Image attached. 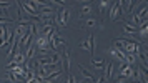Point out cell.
<instances>
[{
  "instance_id": "cell-1",
  "label": "cell",
  "mask_w": 148,
  "mask_h": 83,
  "mask_svg": "<svg viewBox=\"0 0 148 83\" xmlns=\"http://www.w3.org/2000/svg\"><path fill=\"white\" fill-rule=\"evenodd\" d=\"M70 14H72V10H70V8H67V7L60 8V12L57 14L58 17L55 18V22H57L58 25H62V27H63V25H67L68 20H70Z\"/></svg>"
},
{
  "instance_id": "cell-2",
  "label": "cell",
  "mask_w": 148,
  "mask_h": 83,
  "mask_svg": "<svg viewBox=\"0 0 148 83\" xmlns=\"http://www.w3.org/2000/svg\"><path fill=\"white\" fill-rule=\"evenodd\" d=\"M132 73H133V67L132 65H128V63L125 62H120V71H118V78H130L132 76Z\"/></svg>"
},
{
  "instance_id": "cell-3",
  "label": "cell",
  "mask_w": 148,
  "mask_h": 83,
  "mask_svg": "<svg viewBox=\"0 0 148 83\" xmlns=\"http://www.w3.org/2000/svg\"><path fill=\"white\" fill-rule=\"evenodd\" d=\"M80 48L88 50V52L92 53V56H93V52H95V38H93V35H90L87 40L80 42Z\"/></svg>"
},
{
  "instance_id": "cell-4",
  "label": "cell",
  "mask_w": 148,
  "mask_h": 83,
  "mask_svg": "<svg viewBox=\"0 0 148 83\" xmlns=\"http://www.w3.org/2000/svg\"><path fill=\"white\" fill-rule=\"evenodd\" d=\"M121 7H123V2H115L112 5V10H110V20H116L121 15Z\"/></svg>"
},
{
  "instance_id": "cell-5",
  "label": "cell",
  "mask_w": 148,
  "mask_h": 83,
  "mask_svg": "<svg viewBox=\"0 0 148 83\" xmlns=\"http://www.w3.org/2000/svg\"><path fill=\"white\" fill-rule=\"evenodd\" d=\"M35 43H37V50H38V52H47V48H48V38L47 37L38 35L37 40H35Z\"/></svg>"
},
{
  "instance_id": "cell-6",
  "label": "cell",
  "mask_w": 148,
  "mask_h": 83,
  "mask_svg": "<svg viewBox=\"0 0 148 83\" xmlns=\"http://www.w3.org/2000/svg\"><path fill=\"white\" fill-rule=\"evenodd\" d=\"M83 25H85L87 28H101V27H103L101 20H97V18H93V17L83 18Z\"/></svg>"
},
{
  "instance_id": "cell-7",
  "label": "cell",
  "mask_w": 148,
  "mask_h": 83,
  "mask_svg": "<svg viewBox=\"0 0 148 83\" xmlns=\"http://www.w3.org/2000/svg\"><path fill=\"white\" fill-rule=\"evenodd\" d=\"M92 12H93V7H92V3H83L80 8V18L83 20V18H88L90 15H92Z\"/></svg>"
},
{
  "instance_id": "cell-8",
  "label": "cell",
  "mask_w": 148,
  "mask_h": 83,
  "mask_svg": "<svg viewBox=\"0 0 148 83\" xmlns=\"http://www.w3.org/2000/svg\"><path fill=\"white\" fill-rule=\"evenodd\" d=\"M8 63H10V62H8ZM12 63H14V65H23V63H25V55H23V53H20V52H18V48H17V52H15Z\"/></svg>"
},
{
  "instance_id": "cell-9",
  "label": "cell",
  "mask_w": 148,
  "mask_h": 83,
  "mask_svg": "<svg viewBox=\"0 0 148 83\" xmlns=\"http://www.w3.org/2000/svg\"><path fill=\"white\" fill-rule=\"evenodd\" d=\"M78 70H80V73L83 75V78H85V80H92V82H95V80H97V78H95V73H90L85 67L78 65Z\"/></svg>"
},
{
  "instance_id": "cell-10",
  "label": "cell",
  "mask_w": 148,
  "mask_h": 83,
  "mask_svg": "<svg viewBox=\"0 0 148 83\" xmlns=\"http://www.w3.org/2000/svg\"><path fill=\"white\" fill-rule=\"evenodd\" d=\"M105 65H107L105 60H95V58H92V67L95 70H105Z\"/></svg>"
},
{
  "instance_id": "cell-11",
  "label": "cell",
  "mask_w": 148,
  "mask_h": 83,
  "mask_svg": "<svg viewBox=\"0 0 148 83\" xmlns=\"http://www.w3.org/2000/svg\"><path fill=\"white\" fill-rule=\"evenodd\" d=\"M123 32H125V33H130V35H135L136 33V27L130 25L127 22H123Z\"/></svg>"
},
{
  "instance_id": "cell-12",
  "label": "cell",
  "mask_w": 148,
  "mask_h": 83,
  "mask_svg": "<svg viewBox=\"0 0 148 83\" xmlns=\"http://www.w3.org/2000/svg\"><path fill=\"white\" fill-rule=\"evenodd\" d=\"M37 62L40 63V67H45V65H52V60H50V56H40Z\"/></svg>"
},
{
  "instance_id": "cell-13",
  "label": "cell",
  "mask_w": 148,
  "mask_h": 83,
  "mask_svg": "<svg viewBox=\"0 0 148 83\" xmlns=\"http://www.w3.org/2000/svg\"><path fill=\"white\" fill-rule=\"evenodd\" d=\"M108 3H110V2H103V0H101V2H98V10H100V15L105 14V10H107Z\"/></svg>"
},
{
  "instance_id": "cell-14",
  "label": "cell",
  "mask_w": 148,
  "mask_h": 83,
  "mask_svg": "<svg viewBox=\"0 0 148 83\" xmlns=\"http://www.w3.org/2000/svg\"><path fill=\"white\" fill-rule=\"evenodd\" d=\"M107 67H108V70L105 71V76H107V80H110L112 75H113V63H108Z\"/></svg>"
},
{
  "instance_id": "cell-15",
  "label": "cell",
  "mask_w": 148,
  "mask_h": 83,
  "mask_svg": "<svg viewBox=\"0 0 148 83\" xmlns=\"http://www.w3.org/2000/svg\"><path fill=\"white\" fill-rule=\"evenodd\" d=\"M50 60H52V65H57V63L60 62V55H58V53L55 52L53 56H50Z\"/></svg>"
},
{
  "instance_id": "cell-16",
  "label": "cell",
  "mask_w": 148,
  "mask_h": 83,
  "mask_svg": "<svg viewBox=\"0 0 148 83\" xmlns=\"http://www.w3.org/2000/svg\"><path fill=\"white\" fill-rule=\"evenodd\" d=\"M14 2H0V10H3V8H8L12 5Z\"/></svg>"
},
{
  "instance_id": "cell-17",
  "label": "cell",
  "mask_w": 148,
  "mask_h": 83,
  "mask_svg": "<svg viewBox=\"0 0 148 83\" xmlns=\"http://www.w3.org/2000/svg\"><path fill=\"white\" fill-rule=\"evenodd\" d=\"M107 82V76L103 75V76H100V78H98V80H95V83H105Z\"/></svg>"
},
{
  "instance_id": "cell-18",
  "label": "cell",
  "mask_w": 148,
  "mask_h": 83,
  "mask_svg": "<svg viewBox=\"0 0 148 83\" xmlns=\"http://www.w3.org/2000/svg\"><path fill=\"white\" fill-rule=\"evenodd\" d=\"M113 83H125V78H118L116 82H113Z\"/></svg>"
},
{
  "instance_id": "cell-19",
  "label": "cell",
  "mask_w": 148,
  "mask_h": 83,
  "mask_svg": "<svg viewBox=\"0 0 148 83\" xmlns=\"http://www.w3.org/2000/svg\"><path fill=\"white\" fill-rule=\"evenodd\" d=\"M77 83H88V80H80V82H77Z\"/></svg>"
},
{
  "instance_id": "cell-20",
  "label": "cell",
  "mask_w": 148,
  "mask_h": 83,
  "mask_svg": "<svg viewBox=\"0 0 148 83\" xmlns=\"http://www.w3.org/2000/svg\"><path fill=\"white\" fill-rule=\"evenodd\" d=\"M135 83H143V82H135Z\"/></svg>"
},
{
  "instance_id": "cell-21",
  "label": "cell",
  "mask_w": 148,
  "mask_h": 83,
  "mask_svg": "<svg viewBox=\"0 0 148 83\" xmlns=\"http://www.w3.org/2000/svg\"><path fill=\"white\" fill-rule=\"evenodd\" d=\"M0 83H3V82H2V80H0Z\"/></svg>"
}]
</instances>
